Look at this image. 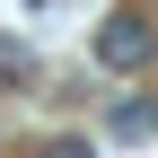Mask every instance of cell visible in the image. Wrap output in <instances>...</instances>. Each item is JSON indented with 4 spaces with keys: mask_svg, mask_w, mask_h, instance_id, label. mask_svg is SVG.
<instances>
[{
    "mask_svg": "<svg viewBox=\"0 0 158 158\" xmlns=\"http://www.w3.org/2000/svg\"><path fill=\"white\" fill-rule=\"evenodd\" d=\"M149 53H158V27L141 9H114L106 27H97V62H106L114 79H132V70H149Z\"/></svg>",
    "mask_w": 158,
    "mask_h": 158,
    "instance_id": "6da1fadb",
    "label": "cell"
},
{
    "mask_svg": "<svg viewBox=\"0 0 158 158\" xmlns=\"http://www.w3.org/2000/svg\"><path fill=\"white\" fill-rule=\"evenodd\" d=\"M114 132H123V141H149V132H158V106H141V97L114 106Z\"/></svg>",
    "mask_w": 158,
    "mask_h": 158,
    "instance_id": "3957f363",
    "label": "cell"
},
{
    "mask_svg": "<svg viewBox=\"0 0 158 158\" xmlns=\"http://www.w3.org/2000/svg\"><path fill=\"white\" fill-rule=\"evenodd\" d=\"M35 9H44V0H35Z\"/></svg>",
    "mask_w": 158,
    "mask_h": 158,
    "instance_id": "5b68a950",
    "label": "cell"
},
{
    "mask_svg": "<svg viewBox=\"0 0 158 158\" xmlns=\"http://www.w3.org/2000/svg\"><path fill=\"white\" fill-rule=\"evenodd\" d=\"M44 158H88V141H53V149H44Z\"/></svg>",
    "mask_w": 158,
    "mask_h": 158,
    "instance_id": "277c9868",
    "label": "cell"
},
{
    "mask_svg": "<svg viewBox=\"0 0 158 158\" xmlns=\"http://www.w3.org/2000/svg\"><path fill=\"white\" fill-rule=\"evenodd\" d=\"M0 88H35V44L0 35Z\"/></svg>",
    "mask_w": 158,
    "mask_h": 158,
    "instance_id": "7a4b0ae2",
    "label": "cell"
}]
</instances>
